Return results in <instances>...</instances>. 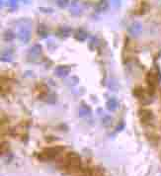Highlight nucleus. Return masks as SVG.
I'll list each match as a JSON object with an SVG mask.
<instances>
[{"label":"nucleus","instance_id":"9","mask_svg":"<svg viewBox=\"0 0 161 176\" xmlns=\"http://www.w3.org/2000/svg\"><path fill=\"white\" fill-rule=\"evenodd\" d=\"M141 29H142L141 24L140 23V22L136 21V22H133V23H132L131 26H129V27L128 28V32L129 34H131L132 36L136 37L137 35H140V34Z\"/></svg>","mask_w":161,"mask_h":176},{"label":"nucleus","instance_id":"12","mask_svg":"<svg viewBox=\"0 0 161 176\" xmlns=\"http://www.w3.org/2000/svg\"><path fill=\"white\" fill-rule=\"evenodd\" d=\"M79 116L80 117H87L91 114V108L88 106L87 104L82 103L79 107Z\"/></svg>","mask_w":161,"mask_h":176},{"label":"nucleus","instance_id":"10","mask_svg":"<svg viewBox=\"0 0 161 176\" xmlns=\"http://www.w3.org/2000/svg\"><path fill=\"white\" fill-rule=\"evenodd\" d=\"M71 28L69 27H66V26H63V27H60L59 30H57V36L59 38H62V39H65L70 36L71 34Z\"/></svg>","mask_w":161,"mask_h":176},{"label":"nucleus","instance_id":"11","mask_svg":"<svg viewBox=\"0 0 161 176\" xmlns=\"http://www.w3.org/2000/svg\"><path fill=\"white\" fill-rule=\"evenodd\" d=\"M12 55H13V51L10 49H6L2 51L1 52V61L3 63H10L12 60Z\"/></svg>","mask_w":161,"mask_h":176},{"label":"nucleus","instance_id":"19","mask_svg":"<svg viewBox=\"0 0 161 176\" xmlns=\"http://www.w3.org/2000/svg\"><path fill=\"white\" fill-rule=\"evenodd\" d=\"M77 83H78V77L76 76H71L69 77V79H67V81H66V84L69 86H74L76 85Z\"/></svg>","mask_w":161,"mask_h":176},{"label":"nucleus","instance_id":"26","mask_svg":"<svg viewBox=\"0 0 161 176\" xmlns=\"http://www.w3.org/2000/svg\"><path fill=\"white\" fill-rule=\"evenodd\" d=\"M125 123L124 122H121L120 124L117 126V128H116V132H121V131H123L125 129Z\"/></svg>","mask_w":161,"mask_h":176},{"label":"nucleus","instance_id":"23","mask_svg":"<svg viewBox=\"0 0 161 176\" xmlns=\"http://www.w3.org/2000/svg\"><path fill=\"white\" fill-rule=\"evenodd\" d=\"M56 95L55 94H51V95H48V97L46 99V101L48 103H50V104H53L56 102Z\"/></svg>","mask_w":161,"mask_h":176},{"label":"nucleus","instance_id":"25","mask_svg":"<svg viewBox=\"0 0 161 176\" xmlns=\"http://www.w3.org/2000/svg\"><path fill=\"white\" fill-rule=\"evenodd\" d=\"M8 149H9V143L7 142H3L1 143V153L3 155L4 152H7Z\"/></svg>","mask_w":161,"mask_h":176},{"label":"nucleus","instance_id":"18","mask_svg":"<svg viewBox=\"0 0 161 176\" xmlns=\"http://www.w3.org/2000/svg\"><path fill=\"white\" fill-rule=\"evenodd\" d=\"M108 86L112 91H117L119 89V85L118 82L115 80V79H110L108 82Z\"/></svg>","mask_w":161,"mask_h":176},{"label":"nucleus","instance_id":"22","mask_svg":"<svg viewBox=\"0 0 161 176\" xmlns=\"http://www.w3.org/2000/svg\"><path fill=\"white\" fill-rule=\"evenodd\" d=\"M6 6L11 8V9H16L17 8V0H8L6 2Z\"/></svg>","mask_w":161,"mask_h":176},{"label":"nucleus","instance_id":"8","mask_svg":"<svg viewBox=\"0 0 161 176\" xmlns=\"http://www.w3.org/2000/svg\"><path fill=\"white\" fill-rule=\"evenodd\" d=\"M69 12L73 16H79L82 13V7H81V5H80L78 0H73V1H71Z\"/></svg>","mask_w":161,"mask_h":176},{"label":"nucleus","instance_id":"14","mask_svg":"<svg viewBox=\"0 0 161 176\" xmlns=\"http://www.w3.org/2000/svg\"><path fill=\"white\" fill-rule=\"evenodd\" d=\"M106 107L109 111H116L119 107V102L117 99L115 98H110L108 101H107V104H106Z\"/></svg>","mask_w":161,"mask_h":176},{"label":"nucleus","instance_id":"28","mask_svg":"<svg viewBox=\"0 0 161 176\" xmlns=\"http://www.w3.org/2000/svg\"><path fill=\"white\" fill-rule=\"evenodd\" d=\"M111 1L115 8H119L121 6V0H111Z\"/></svg>","mask_w":161,"mask_h":176},{"label":"nucleus","instance_id":"16","mask_svg":"<svg viewBox=\"0 0 161 176\" xmlns=\"http://www.w3.org/2000/svg\"><path fill=\"white\" fill-rule=\"evenodd\" d=\"M108 7H109L108 0H100V1L96 4V10L98 12H104L108 9Z\"/></svg>","mask_w":161,"mask_h":176},{"label":"nucleus","instance_id":"7","mask_svg":"<svg viewBox=\"0 0 161 176\" xmlns=\"http://www.w3.org/2000/svg\"><path fill=\"white\" fill-rule=\"evenodd\" d=\"M158 80V77H157V74L153 71H149L147 73L146 75V81H147V84L149 86V89H151V91H153L155 89V86H156V83H157Z\"/></svg>","mask_w":161,"mask_h":176},{"label":"nucleus","instance_id":"2","mask_svg":"<svg viewBox=\"0 0 161 176\" xmlns=\"http://www.w3.org/2000/svg\"><path fill=\"white\" fill-rule=\"evenodd\" d=\"M63 149H64V147H60V146L47 147V148L43 149V151L38 155V159L41 161H48V160L56 159Z\"/></svg>","mask_w":161,"mask_h":176},{"label":"nucleus","instance_id":"6","mask_svg":"<svg viewBox=\"0 0 161 176\" xmlns=\"http://www.w3.org/2000/svg\"><path fill=\"white\" fill-rule=\"evenodd\" d=\"M140 119L142 124H149L153 120V114L150 110H141L140 112Z\"/></svg>","mask_w":161,"mask_h":176},{"label":"nucleus","instance_id":"15","mask_svg":"<svg viewBox=\"0 0 161 176\" xmlns=\"http://www.w3.org/2000/svg\"><path fill=\"white\" fill-rule=\"evenodd\" d=\"M87 37H88V34H87L86 31L83 30V29H78L76 31V33H75V36H74V38L79 42H84L85 40L87 39Z\"/></svg>","mask_w":161,"mask_h":176},{"label":"nucleus","instance_id":"1","mask_svg":"<svg viewBox=\"0 0 161 176\" xmlns=\"http://www.w3.org/2000/svg\"><path fill=\"white\" fill-rule=\"evenodd\" d=\"M17 38L21 44L26 45L31 40V20L21 19L17 26Z\"/></svg>","mask_w":161,"mask_h":176},{"label":"nucleus","instance_id":"24","mask_svg":"<svg viewBox=\"0 0 161 176\" xmlns=\"http://www.w3.org/2000/svg\"><path fill=\"white\" fill-rule=\"evenodd\" d=\"M92 176H104V173L100 168H95L94 170H92Z\"/></svg>","mask_w":161,"mask_h":176},{"label":"nucleus","instance_id":"20","mask_svg":"<svg viewBox=\"0 0 161 176\" xmlns=\"http://www.w3.org/2000/svg\"><path fill=\"white\" fill-rule=\"evenodd\" d=\"M112 124V117L110 116H105L102 119V125L104 127H109Z\"/></svg>","mask_w":161,"mask_h":176},{"label":"nucleus","instance_id":"21","mask_svg":"<svg viewBox=\"0 0 161 176\" xmlns=\"http://www.w3.org/2000/svg\"><path fill=\"white\" fill-rule=\"evenodd\" d=\"M57 6L60 8H66L69 5V0H57Z\"/></svg>","mask_w":161,"mask_h":176},{"label":"nucleus","instance_id":"5","mask_svg":"<svg viewBox=\"0 0 161 176\" xmlns=\"http://www.w3.org/2000/svg\"><path fill=\"white\" fill-rule=\"evenodd\" d=\"M71 71V67L68 64H62L56 67L55 69V74L59 78H63L65 76H67L69 72Z\"/></svg>","mask_w":161,"mask_h":176},{"label":"nucleus","instance_id":"17","mask_svg":"<svg viewBox=\"0 0 161 176\" xmlns=\"http://www.w3.org/2000/svg\"><path fill=\"white\" fill-rule=\"evenodd\" d=\"M15 38V34L12 30H6L3 34V39L5 40L6 42H11L13 41Z\"/></svg>","mask_w":161,"mask_h":176},{"label":"nucleus","instance_id":"13","mask_svg":"<svg viewBox=\"0 0 161 176\" xmlns=\"http://www.w3.org/2000/svg\"><path fill=\"white\" fill-rule=\"evenodd\" d=\"M37 32H38V35L42 39H46L48 36V27L44 24H40L38 26Z\"/></svg>","mask_w":161,"mask_h":176},{"label":"nucleus","instance_id":"4","mask_svg":"<svg viewBox=\"0 0 161 176\" xmlns=\"http://www.w3.org/2000/svg\"><path fill=\"white\" fill-rule=\"evenodd\" d=\"M43 49L40 44H36L29 51V59L31 61H38V59L42 56Z\"/></svg>","mask_w":161,"mask_h":176},{"label":"nucleus","instance_id":"27","mask_svg":"<svg viewBox=\"0 0 161 176\" xmlns=\"http://www.w3.org/2000/svg\"><path fill=\"white\" fill-rule=\"evenodd\" d=\"M40 11L41 12H44V13H52L53 10L52 9V8H44V7H40L39 8Z\"/></svg>","mask_w":161,"mask_h":176},{"label":"nucleus","instance_id":"3","mask_svg":"<svg viewBox=\"0 0 161 176\" xmlns=\"http://www.w3.org/2000/svg\"><path fill=\"white\" fill-rule=\"evenodd\" d=\"M63 164L68 169H78L81 165V159L79 155L74 151H69L63 159Z\"/></svg>","mask_w":161,"mask_h":176}]
</instances>
